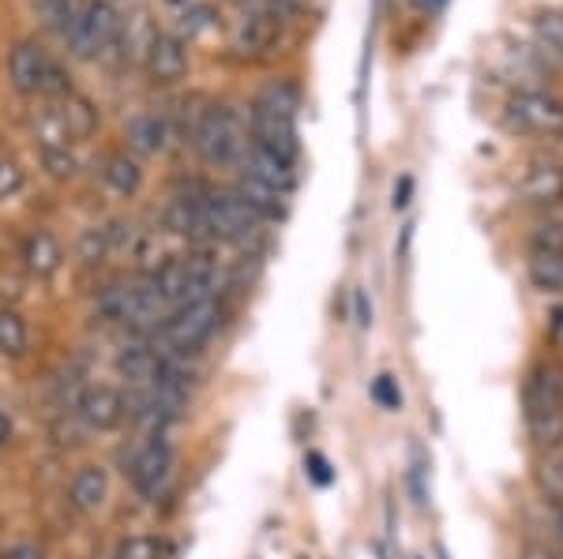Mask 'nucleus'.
Segmentation results:
<instances>
[{"label":"nucleus","mask_w":563,"mask_h":559,"mask_svg":"<svg viewBox=\"0 0 563 559\" xmlns=\"http://www.w3.org/2000/svg\"><path fill=\"white\" fill-rule=\"evenodd\" d=\"M522 417L538 447H560L563 439V365L541 360L522 383Z\"/></svg>","instance_id":"f257e3e1"},{"label":"nucleus","mask_w":563,"mask_h":559,"mask_svg":"<svg viewBox=\"0 0 563 559\" xmlns=\"http://www.w3.org/2000/svg\"><path fill=\"white\" fill-rule=\"evenodd\" d=\"M188 139L207 166H241V155L249 147V132L230 105H207L192 121Z\"/></svg>","instance_id":"f03ea898"},{"label":"nucleus","mask_w":563,"mask_h":559,"mask_svg":"<svg viewBox=\"0 0 563 559\" xmlns=\"http://www.w3.org/2000/svg\"><path fill=\"white\" fill-rule=\"evenodd\" d=\"M218 323H222V304H218L214 297H203V301L180 304V309L169 312V320L158 327V335H151L147 342L154 349H169V354L196 357L199 349L211 342Z\"/></svg>","instance_id":"7ed1b4c3"},{"label":"nucleus","mask_w":563,"mask_h":559,"mask_svg":"<svg viewBox=\"0 0 563 559\" xmlns=\"http://www.w3.org/2000/svg\"><path fill=\"white\" fill-rule=\"evenodd\" d=\"M203 211H207V233H211V241H225V245H241V248L260 241L263 219L233 188H203Z\"/></svg>","instance_id":"20e7f679"},{"label":"nucleus","mask_w":563,"mask_h":559,"mask_svg":"<svg viewBox=\"0 0 563 559\" xmlns=\"http://www.w3.org/2000/svg\"><path fill=\"white\" fill-rule=\"evenodd\" d=\"M117 31H121V12H117L113 0H87L76 12V20H71L65 38L71 57L90 60V57H106L113 49Z\"/></svg>","instance_id":"39448f33"},{"label":"nucleus","mask_w":563,"mask_h":559,"mask_svg":"<svg viewBox=\"0 0 563 559\" xmlns=\"http://www.w3.org/2000/svg\"><path fill=\"white\" fill-rule=\"evenodd\" d=\"M504 116L511 132L549 135V139L563 135V98L549 94V90H519V94H511Z\"/></svg>","instance_id":"423d86ee"},{"label":"nucleus","mask_w":563,"mask_h":559,"mask_svg":"<svg viewBox=\"0 0 563 559\" xmlns=\"http://www.w3.org/2000/svg\"><path fill=\"white\" fill-rule=\"evenodd\" d=\"M169 473H174V447H169L166 432H154L147 444L140 447V455L132 458V484L143 500H158Z\"/></svg>","instance_id":"0eeeda50"},{"label":"nucleus","mask_w":563,"mask_h":559,"mask_svg":"<svg viewBox=\"0 0 563 559\" xmlns=\"http://www.w3.org/2000/svg\"><path fill=\"white\" fill-rule=\"evenodd\" d=\"M252 143H256V147H263V150H271V155L294 161V166H297V150H301V143H297L294 116H282L275 110L252 105Z\"/></svg>","instance_id":"6e6552de"},{"label":"nucleus","mask_w":563,"mask_h":559,"mask_svg":"<svg viewBox=\"0 0 563 559\" xmlns=\"http://www.w3.org/2000/svg\"><path fill=\"white\" fill-rule=\"evenodd\" d=\"M515 195L526 206L556 211V206H563V166H556V161H533V166H526V174L515 185Z\"/></svg>","instance_id":"1a4fd4ad"},{"label":"nucleus","mask_w":563,"mask_h":559,"mask_svg":"<svg viewBox=\"0 0 563 559\" xmlns=\"http://www.w3.org/2000/svg\"><path fill=\"white\" fill-rule=\"evenodd\" d=\"M143 68L158 87H169L177 79H185L188 71V45L177 38V34H154L147 57H143Z\"/></svg>","instance_id":"9d476101"},{"label":"nucleus","mask_w":563,"mask_h":559,"mask_svg":"<svg viewBox=\"0 0 563 559\" xmlns=\"http://www.w3.org/2000/svg\"><path fill=\"white\" fill-rule=\"evenodd\" d=\"M241 174L256 177V180H263V185L278 188V192H286V195L294 192V185H297V169H294V161H286V158L271 155V150L256 147V143H252V139H249V147H244V155H241Z\"/></svg>","instance_id":"9b49d317"},{"label":"nucleus","mask_w":563,"mask_h":559,"mask_svg":"<svg viewBox=\"0 0 563 559\" xmlns=\"http://www.w3.org/2000/svg\"><path fill=\"white\" fill-rule=\"evenodd\" d=\"M79 417L98 432L117 428L124 417H129V410H124V394L113 391V387H87L84 399H79Z\"/></svg>","instance_id":"f8f14e48"},{"label":"nucleus","mask_w":563,"mask_h":559,"mask_svg":"<svg viewBox=\"0 0 563 559\" xmlns=\"http://www.w3.org/2000/svg\"><path fill=\"white\" fill-rule=\"evenodd\" d=\"M124 139H129L132 158H154V155H162V150L169 147V139H174V128H169L166 116L143 113V116H135V121L129 124Z\"/></svg>","instance_id":"ddd939ff"},{"label":"nucleus","mask_w":563,"mask_h":559,"mask_svg":"<svg viewBox=\"0 0 563 559\" xmlns=\"http://www.w3.org/2000/svg\"><path fill=\"white\" fill-rule=\"evenodd\" d=\"M68 500L76 511H84V515H98V511L106 507L109 500V473L106 466H84V470L76 473V481H71L68 489Z\"/></svg>","instance_id":"4468645a"},{"label":"nucleus","mask_w":563,"mask_h":559,"mask_svg":"<svg viewBox=\"0 0 563 559\" xmlns=\"http://www.w3.org/2000/svg\"><path fill=\"white\" fill-rule=\"evenodd\" d=\"M49 53L34 42H20L12 53H8V79L20 94H38V79H42V65Z\"/></svg>","instance_id":"2eb2a0df"},{"label":"nucleus","mask_w":563,"mask_h":559,"mask_svg":"<svg viewBox=\"0 0 563 559\" xmlns=\"http://www.w3.org/2000/svg\"><path fill=\"white\" fill-rule=\"evenodd\" d=\"M23 264L34 278H53L60 264H65V248H60V241L49 230H34L23 241Z\"/></svg>","instance_id":"dca6fc26"},{"label":"nucleus","mask_w":563,"mask_h":559,"mask_svg":"<svg viewBox=\"0 0 563 559\" xmlns=\"http://www.w3.org/2000/svg\"><path fill=\"white\" fill-rule=\"evenodd\" d=\"M57 116H60V128H65L68 135V143H76V139H90V135L98 132V110H95V102L84 94H65V98H57Z\"/></svg>","instance_id":"f3484780"},{"label":"nucleus","mask_w":563,"mask_h":559,"mask_svg":"<svg viewBox=\"0 0 563 559\" xmlns=\"http://www.w3.org/2000/svg\"><path fill=\"white\" fill-rule=\"evenodd\" d=\"M233 192H238L241 200L249 203L263 222H278L282 214H286V200H289V195L278 192V188H271V185H263V180H256V177H249V174L238 177Z\"/></svg>","instance_id":"a211bd4d"},{"label":"nucleus","mask_w":563,"mask_h":559,"mask_svg":"<svg viewBox=\"0 0 563 559\" xmlns=\"http://www.w3.org/2000/svg\"><path fill=\"white\" fill-rule=\"evenodd\" d=\"M117 368H121V376L135 387V391H140V387L158 383V354H154V346L147 338L135 342V346H129V349H121Z\"/></svg>","instance_id":"6ab92c4d"},{"label":"nucleus","mask_w":563,"mask_h":559,"mask_svg":"<svg viewBox=\"0 0 563 559\" xmlns=\"http://www.w3.org/2000/svg\"><path fill=\"white\" fill-rule=\"evenodd\" d=\"M132 304H135V282H109L106 290H98L95 297V320L129 327Z\"/></svg>","instance_id":"aec40b11"},{"label":"nucleus","mask_w":563,"mask_h":559,"mask_svg":"<svg viewBox=\"0 0 563 559\" xmlns=\"http://www.w3.org/2000/svg\"><path fill=\"white\" fill-rule=\"evenodd\" d=\"M154 34H158V31H154L151 20L143 12L129 15V20L121 15V31H117V45H113V49H121L124 60H140V65H143V57H147Z\"/></svg>","instance_id":"412c9836"},{"label":"nucleus","mask_w":563,"mask_h":559,"mask_svg":"<svg viewBox=\"0 0 563 559\" xmlns=\"http://www.w3.org/2000/svg\"><path fill=\"white\" fill-rule=\"evenodd\" d=\"M102 177H106L109 192L121 195V200H129V195L140 192V185H143L140 158H132L129 150H121V155H109L106 166H102Z\"/></svg>","instance_id":"4be33fe9"},{"label":"nucleus","mask_w":563,"mask_h":559,"mask_svg":"<svg viewBox=\"0 0 563 559\" xmlns=\"http://www.w3.org/2000/svg\"><path fill=\"white\" fill-rule=\"evenodd\" d=\"M526 275H530V286L538 293L563 297V251H533Z\"/></svg>","instance_id":"5701e85b"},{"label":"nucleus","mask_w":563,"mask_h":559,"mask_svg":"<svg viewBox=\"0 0 563 559\" xmlns=\"http://www.w3.org/2000/svg\"><path fill=\"white\" fill-rule=\"evenodd\" d=\"M26 346H31V335H26L23 315L20 312H0V354L23 357Z\"/></svg>","instance_id":"b1692460"},{"label":"nucleus","mask_w":563,"mask_h":559,"mask_svg":"<svg viewBox=\"0 0 563 559\" xmlns=\"http://www.w3.org/2000/svg\"><path fill=\"white\" fill-rule=\"evenodd\" d=\"M256 105L263 110H275L282 116H297V105H301V94H297L294 83H286V79H278V83H267L260 90Z\"/></svg>","instance_id":"393cba45"},{"label":"nucleus","mask_w":563,"mask_h":559,"mask_svg":"<svg viewBox=\"0 0 563 559\" xmlns=\"http://www.w3.org/2000/svg\"><path fill=\"white\" fill-rule=\"evenodd\" d=\"M76 251H79V259L84 264H102V259L113 251V245H109V233H106V225H87L84 233H79V241H76Z\"/></svg>","instance_id":"a878e982"},{"label":"nucleus","mask_w":563,"mask_h":559,"mask_svg":"<svg viewBox=\"0 0 563 559\" xmlns=\"http://www.w3.org/2000/svg\"><path fill=\"white\" fill-rule=\"evenodd\" d=\"M538 38H541V53L552 60H563V12H549L538 20Z\"/></svg>","instance_id":"bb28decb"},{"label":"nucleus","mask_w":563,"mask_h":559,"mask_svg":"<svg viewBox=\"0 0 563 559\" xmlns=\"http://www.w3.org/2000/svg\"><path fill=\"white\" fill-rule=\"evenodd\" d=\"M162 540L158 537H147V534H140V537H124L121 545H117V552L113 559H162Z\"/></svg>","instance_id":"cd10ccee"},{"label":"nucleus","mask_w":563,"mask_h":559,"mask_svg":"<svg viewBox=\"0 0 563 559\" xmlns=\"http://www.w3.org/2000/svg\"><path fill=\"white\" fill-rule=\"evenodd\" d=\"M42 166L49 169V177H57V180H71L79 174V161L68 147H42Z\"/></svg>","instance_id":"c85d7f7f"},{"label":"nucleus","mask_w":563,"mask_h":559,"mask_svg":"<svg viewBox=\"0 0 563 559\" xmlns=\"http://www.w3.org/2000/svg\"><path fill=\"white\" fill-rule=\"evenodd\" d=\"M34 135H38L42 147H68V135L60 128V116L57 110H42L34 116Z\"/></svg>","instance_id":"c756f323"},{"label":"nucleus","mask_w":563,"mask_h":559,"mask_svg":"<svg viewBox=\"0 0 563 559\" xmlns=\"http://www.w3.org/2000/svg\"><path fill=\"white\" fill-rule=\"evenodd\" d=\"M372 402H376L379 410H390V413L402 410V391H398V380L390 372L372 380Z\"/></svg>","instance_id":"7c9ffc66"},{"label":"nucleus","mask_w":563,"mask_h":559,"mask_svg":"<svg viewBox=\"0 0 563 559\" xmlns=\"http://www.w3.org/2000/svg\"><path fill=\"white\" fill-rule=\"evenodd\" d=\"M214 23V12H211V8H207V4H196V8H188V12L185 15H180V26H177V38L180 42H192L196 38V34H203L207 31V26H211Z\"/></svg>","instance_id":"2f4dec72"},{"label":"nucleus","mask_w":563,"mask_h":559,"mask_svg":"<svg viewBox=\"0 0 563 559\" xmlns=\"http://www.w3.org/2000/svg\"><path fill=\"white\" fill-rule=\"evenodd\" d=\"M533 251H563V222H541L530 233Z\"/></svg>","instance_id":"473e14b6"},{"label":"nucleus","mask_w":563,"mask_h":559,"mask_svg":"<svg viewBox=\"0 0 563 559\" xmlns=\"http://www.w3.org/2000/svg\"><path fill=\"white\" fill-rule=\"evenodd\" d=\"M23 185H26V174L20 161L0 158V200H12L15 192H23Z\"/></svg>","instance_id":"72a5a7b5"},{"label":"nucleus","mask_w":563,"mask_h":559,"mask_svg":"<svg viewBox=\"0 0 563 559\" xmlns=\"http://www.w3.org/2000/svg\"><path fill=\"white\" fill-rule=\"evenodd\" d=\"M305 473L312 477V484H320V489H327V484L334 481V470H331V462L320 455V450H308V458H305Z\"/></svg>","instance_id":"f704fd0d"},{"label":"nucleus","mask_w":563,"mask_h":559,"mask_svg":"<svg viewBox=\"0 0 563 559\" xmlns=\"http://www.w3.org/2000/svg\"><path fill=\"white\" fill-rule=\"evenodd\" d=\"M410 195H413V177H402L395 185V200H390V206H395V211H406V206H410Z\"/></svg>","instance_id":"c9c22d12"},{"label":"nucleus","mask_w":563,"mask_h":559,"mask_svg":"<svg viewBox=\"0 0 563 559\" xmlns=\"http://www.w3.org/2000/svg\"><path fill=\"white\" fill-rule=\"evenodd\" d=\"M0 559H45V552H42L38 545H26V540H23V545H12V548H8V552L0 556Z\"/></svg>","instance_id":"e433bc0d"},{"label":"nucleus","mask_w":563,"mask_h":559,"mask_svg":"<svg viewBox=\"0 0 563 559\" xmlns=\"http://www.w3.org/2000/svg\"><path fill=\"white\" fill-rule=\"evenodd\" d=\"M549 338L556 342V346H563V304H556V309L549 312Z\"/></svg>","instance_id":"4c0bfd02"},{"label":"nucleus","mask_w":563,"mask_h":559,"mask_svg":"<svg viewBox=\"0 0 563 559\" xmlns=\"http://www.w3.org/2000/svg\"><path fill=\"white\" fill-rule=\"evenodd\" d=\"M12 436H15V428H12V417H8V413L0 410V450H4L8 444H12Z\"/></svg>","instance_id":"58836bf2"},{"label":"nucleus","mask_w":563,"mask_h":559,"mask_svg":"<svg viewBox=\"0 0 563 559\" xmlns=\"http://www.w3.org/2000/svg\"><path fill=\"white\" fill-rule=\"evenodd\" d=\"M357 323H361V327H368V323H372V304H368L365 293H357Z\"/></svg>","instance_id":"ea45409f"},{"label":"nucleus","mask_w":563,"mask_h":559,"mask_svg":"<svg viewBox=\"0 0 563 559\" xmlns=\"http://www.w3.org/2000/svg\"><path fill=\"white\" fill-rule=\"evenodd\" d=\"M526 559H563L560 552H549V548H530V552H526Z\"/></svg>","instance_id":"a19ab883"},{"label":"nucleus","mask_w":563,"mask_h":559,"mask_svg":"<svg viewBox=\"0 0 563 559\" xmlns=\"http://www.w3.org/2000/svg\"><path fill=\"white\" fill-rule=\"evenodd\" d=\"M552 481H556V489L563 492V455L556 458V462H552Z\"/></svg>","instance_id":"79ce46f5"},{"label":"nucleus","mask_w":563,"mask_h":559,"mask_svg":"<svg viewBox=\"0 0 563 559\" xmlns=\"http://www.w3.org/2000/svg\"><path fill=\"white\" fill-rule=\"evenodd\" d=\"M174 4H185V0H174Z\"/></svg>","instance_id":"37998d69"}]
</instances>
